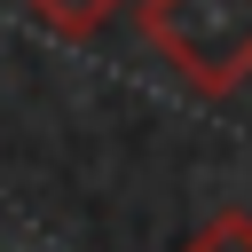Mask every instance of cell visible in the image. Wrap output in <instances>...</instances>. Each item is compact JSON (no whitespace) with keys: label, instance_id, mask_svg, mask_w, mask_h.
I'll return each instance as SVG.
<instances>
[{"label":"cell","instance_id":"obj_3","mask_svg":"<svg viewBox=\"0 0 252 252\" xmlns=\"http://www.w3.org/2000/svg\"><path fill=\"white\" fill-rule=\"evenodd\" d=\"M181 252H252V213H213Z\"/></svg>","mask_w":252,"mask_h":252},{"label":"cell","instance_id":"obj_2","mask_svg":"<svg viewBox=\"0 0 252 252\" xmlns=\"http://www.w3.org/2000/svg\"><path fill=\"white\" fill-rule=\"evenodd\" d=\"M24 8H32L47 32H63V39H94V32H102L126 0H24Z\"/></svg>","mask_w":252,"mask_h":252},{"label":"cell","instance_id":"obj_1","mask_svg":"<svg viewBox=\"0 0 252 252\" xmlns=\"http://www.w3.org/2000/svg\"><path fill=\"white\" fill-rule=\"evenodd\" d=\"M134 16L189 94L213 102L252 79V0H142Z\"/></svg>","mask_w":252,"mask_h":252}]
</instances>
